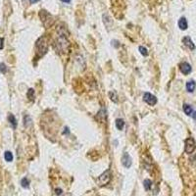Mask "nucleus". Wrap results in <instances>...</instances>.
Segmentation results:
<instances>
[{
    "label": "nucleus",
    "mask_w": 196,
    "mask_h": 196,
    "mask_svg": "<svg viewBox=\"0 0 196 196\" xmlns=\"http://www.w3.org/2000/svg\"><path fill=\"white\" fill-rule=\"evenodd\" d=\"M196 148L195 141L192 137H189L185 140V152L188 154H191Z\"/></svg>",
    "instance_id": "f257e3e1"
},
{
    "label": "nucleus",
    "mask_w": 196,
    "mask_h": 196,
    "mask_svg": "<svg viewBox=\"0 0 196 196\" xmlns=\"http://www.w3.org/2000/svg\"><path fill=\"white\" fill-rule=\"evenodd\" d=\"M143 99H144V101L147 104L151 105V106H154V105L157 103V98H156V96H154L153 94L149 93V92H145L144 95H143Z\"/></svg>",
    "instance_id": "f03ea898"
},
{
    "label": "nucleus",
    "mask_w": 196,
    "mask_h": 196,
    "mask_svg": "<svg viewBox=\"0 0 196 196\" xmlns=\"http://www.w3.org/2000/svg\"><path fill=\"white\" fill-rule=\"evenodd\" d=\"M111 180V172L110 170H107L106 172H104V174L99 177V182L101 183V185H105L108 182Z\"/></svg>",
    "instance_id": "7ed1b4c3"
},
{
    "label": "nucleus",
    "mask_w": 196,
    "mask_h": 196,
    "mask_svg": "<svg viewBox=\"0 0 196 196\" xmlns=\"http://www.w3.org/2000/svg\"><path fill=\"white\" fill-rule=\"evenodd\" d=\"M131 163L133 162H131V156H129V154L125 152L124 155H123V157H122V164L124 165V167H125V168H131Z\"/></svg>",
    "instance_id": "20e7f679"
},
{
    "label": "nucleus",
    "mask_w": 196,
    "mask_h": 196,
    "mask_svg": "<svg viewBox=\"0 0 196 196\" xmlns=\"http://www.w3.org/2000/svg\"><path fill=\"white\" fill-rule=\"evenodd\" d=\"M180 72L183 75H188L191 72V66L186 62L180 64Z\"/></svg>",
    "instance_id": "39448f33"
},
{
    "label": "nucleus",
    "mask_w": 196,
    "mask_h": 196,
    "mask_svg": "<svg viewBox=\"0 0 196 196\" xmlns=\"http://www.w3.org/2000/svg\"><path fill=\"white\" fill-rule=\"evenodd\" d=\"M182 42L184 43V45L187 46V47L189 48V49L191 50H194L195 49V45L194 43L192 42V40H191V38L189 36H185L182 38Z\"/></svg>",
    "instance_id": "423d86ee"
},
{
    "label": "nucleus",
    "mask_w": 196,
    "mask_h": 196,
    "mask_svg": "<svg viewBox=\"0 0 196 196\" xmlns=\"http://www.w3.org/2000/svg\"><path fill=\"white\" fill-rule=\"evenodd\" d=\"M178 27L182 30H185L187 27H188V24H187V21L184 17H181V18L178 20Z\"/></svg>",
    "instance_id": "0eeeda50"
},
{
    "label": "nucleus",
    "mask_w": 196,
    "mask_h": 196,
    "mask_svg": "<svg viewBox=\"0 0 196 196\" xmlns=\"http://www.w3.org/2000/svg\"><path fill=\"white\" fill-rule=\"evenodd\" d=\"M196 87V83L194 81H189L186 82V90L188 92H193Z\"/></svg>",
    "instance_id": "6e6552de"
},
{
    "label": "nucleus",
    "mask_w": 196,
    "mask_h": 196,
    "mask_svg": "<svg viewBox=\"0 0 196 196\" xmlns=\"http://www.w3.org/2000/svg\"><path fill=\"white\" fill-rule=\"evenodd\" d=\"M116 127L119 131H123L125 127V122L123 119H117L116 120Z\"/></svg>",
    "instance_id": "1a4fd4ad"
},
{
    "label": "nucleus",
    "mask_w": 196,
    "mask_h": 196,
    "mask_svg": "<svg viewBox=\"0 0 196 196\" xmlns=\"http://www.w3.org/2000/svg\"><path fill=\"white\" fill-rule=\"evenodd\" d=\"M8 120H9L10 124L12 125L13 129H16V127H17V121H16V118L14 117V115L10 114L9 117H8Z\"/></svg>",
    "instance_id": "9d476101"
},
{
    "label": "nucleus",
    "mask_w": 196,
    "mask_h": 196,
    "mask_svg": "<svg viewBox=\"0 0 196 196\" xmlns=\"http://www.w3.org/2000/svg\"><path fill=\"white\" fill-rule=\"evenodd\" d=\"M183 111H184V113L186 114V115H191L192 114V107L190 106V105H188V104H184L183 105Z\"/></svg>",
    "instance_id": "9b49d317"
},
{
    "label": "nucleus",
    "mask_w": 196,
    "mask_h": 196,
    "mask_svg": "<svg viewBox=\"0 0 196 196\" xmlns=\"http://www.w3.org/2000/svg\"><path fill=\"white\" fill-rule=\"evenodd\" d=\"M143 184H144L145 190H150V189H151L152 182H151L150 180H144V181H143Z\"/></svg>",
    "instance_id": "f8f14e48"
},
{
    "label": "nucleus",
    "mask_w": 196,
    "mask_h": 196,
    "mask_svg": "<svg viewBox=\"0 0 196 196\" xmlns=\"http://www.w3.org/2000/svg\"><path fill=\"white\" fill-rule=\"evenodd\" d=\"M21 184L24 188H28V187H30V180H28L27 178H24L21 181Z\"/></svg>",
    "instance_id": "ddd939ff"
},
{
    "label": "nucleus",
    "mask_w": 196,
    "mask_h": 196,
    "mask_svg": "<svg viewBox=\"0 0 196 196\" xmlns=\"http://www.w3.org/2000/svg\"><path fill=\"white\" fill-rule=\"evenodd\" d=\"M4 157H5V160L7 161V162H11V161H13V155L10 151H6Z\"/></svg>",
    "instance_id": "4468645a"
},
{
    "label": "nucleus",
    "mask_w": 196,
    "mask_h": 196,
    "mask_svg": "<svg viewBox=\"0 0 196 196\" xmlns=\"http://www.w3.org/2000/svg\"><path fill=\"white\" fill-rule=\"evenodd\" d=\"M27 95H28V98L30 99V100H32L34 97V90L32 88H30L28 91V93H27Z\"/></svg>",
    "instance_id": "2eb2a0df"
},
{
    "label": "nucleus",
    "mask_w": 196,
    "mask_h": 196,
    "mask_svg": "<svg viewBox=\"0 0 196 196\" xmlns=\"http://www.w3.org/2000/svg\"><path fill=\"white\" fill-rule=\"evenodd\" d=\"M139 51L143 56H147V55H148V51H147V49L145 47H143V46H139Z\"/></svg>",
    "instance_id": "dca6fc26"
},
{
    "label": "nucleus",
    "mask_w": 196,
    "mask_h": 196,
    "mask_svg": "<svg viewBox=\"0 0 196 196\" xmlns=\"http://www.w3.org/2000/svg\"><path fill=\"white\" fill-rule=\"evenodd\" d=\"M6 70H7V68H6L5 64H3V63L0 64V72L4 74V73H6Z\"/></svg>",
    "instance_id": "f3484780"
},
{
    "label": "nucleus",
    "mask_w": 196,
    "mask_h": 196,
    "mask_svg": "<svg viewBox=\"0 0 196 196\" xmlns=\"http://www.w3.org/2000/svg\"><path fill=\"white\" fill-rule=\"evenodd\" d=\"M3 42H4V39L3 38H0V49H2L3 48Z\"/></svg>",
    "instance_id": "a211bd4d"
},
{
    "label": "nucleus",
    "mask_w": 196,
    "mask_h": 196,
    "mask_svg": "<svg viewBox=\"0 0 196 196\" xmlns=\"http://www.w3.org/2000/svg\"><path fill=\"white\" fill-rule=\"evenodd\" d=\"M61 193H62V190H61V189H56V194L60 195Z\"/></svg>",
    "instance_id": "6ab92c4d"
},
{
    "label": "nucleus",
    "mask_w": 196,
    "mask_h": 196,
    "mask_svg": "<svg viewBox=\"0 0 196 196\" xmlns=\"http://www.w3.org/2000/svg\"><path fill=\"white\" fill-rule=\"evenodd\" d=\"M62 2H64V3H70L71 2V0H61Z\"/></svg>",
    "instance_id": "aec40b11"
},
{
    "label": "nucleus",
    "mask_w": 196,
    "mask_h": 196,
    "mask_svg": "<svg viewBox=\"0 0 196 196\" xmlns=\"http://www.w3.org/2000/svg\"><path fill=\"white\" fill-rule=\"evenodd\" d=\"M39 0H30V3H36V2H38Z\"/></svg>",
    "instance_id": "412c9836"
},
{
    "label": "nucleus",
    "mask_w": 196,
    "mask_h": 196,
    "mask_svg": "<svg viewBox=\"0 0 196 196\" xmlns=\"http://www.w3.org/2000/svg\"><path fill=\"white\" fill-rule=\"evenodd\" d=\"M192 117H193V119H194V120H196V112H194V113H193Z\"/></svg>",
    "instance_id": "4be33fe9"
}]
</instances>
